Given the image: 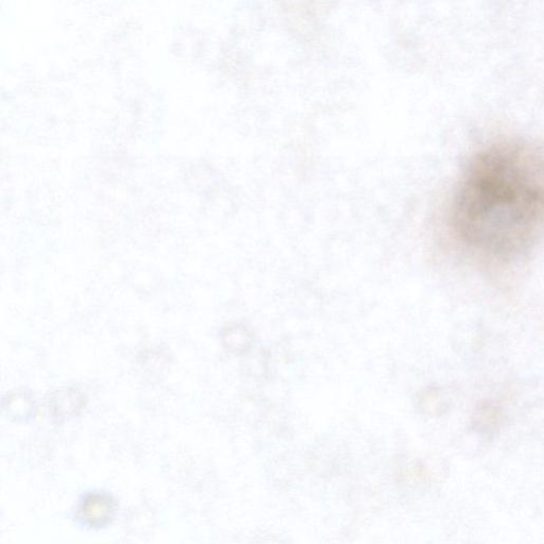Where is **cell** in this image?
<instances>
[{
    "label": "cell",
    "instance_id": "1",
    "mask_svg": "<svg viewBox=\"0 0 544 544\" xmlns=\"http://www.w3.org/2000/svg\"><path fill=\"white\" fill-rule=\"evenodd\" d=\"M542 158L520 142L493 144L476 155L459 181L452 225L459 238L487 257L509 260L540 231Z\"/></svg>",
    "mask_w": 544,
    "mask_h": 544
},
{
    "label": "cell",
    "instance_id": "2",
    "mask_svg": "<svg viewBox=\"0 0 544 544\" xmlns=\"http://www.w3.org/2000/svg\"><path fill=\"white\" fill-rule=\"evenodd\" d=\"M113 500L104 493H93L84 499L80 507L82 520L90 526L106 525L114 515Z\"/></svg>",
    "mask_w": 544,
    "mask_h": 544
},
{
    "label": "cell",
    "instance_id": "3",
    "mask_svg": "<svg viewBox=\"0 0 544 544\" xmlns=\"http://www.w3.org/2000/svg\"><path fill=\"white\" fill-rule=\"evenodd\" d=\"M84 406V397L75 389H62L51 400V410L60 419L76 416Z\"/></svg>",
    "mask_w": 544,
    "mask_h": 544
},
{
    "label": "cell",
    "instance_id": "4",
    "mask_svg": "<svg viewBox=\"0 0 544 544\" xmlns=\"http://www.w3.org/2000/svg\"><path fill=\"white\" fill-rule=\"evenodd\" d=\"M223 343L229 351L240 354L250 349L252 336L245 327L233 326L225 330Z\"/></svg>",
    "mask_w": 544,
    "mask_h": 544
}]
</instances>
